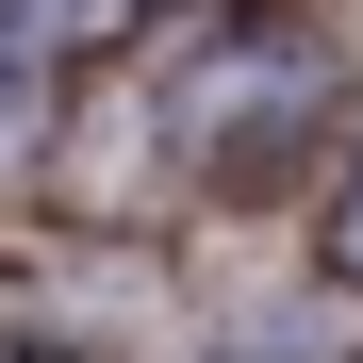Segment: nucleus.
Masks as SVG:
<instances>
[{
    "label": "nucleus",
    "instance_id": "f257e3e1",
    "mask_svg": "<svg viewBox=\"0 0 363 363\" xmlns=\"http://www.w3.org/2000/svg\"><path fill=\"white\" fill-rule=\"evenodd\" d=\"M17 149H33V83L0 67V165H17Z\"/></svg>",
    "mask_w": 363,
    "mask_h": 363
},
{
    "label": "nucleus",
    "instance_id": "f03ea898",
    "mask_svg": "<svg viewBox=\"0 0 363 363\" xmlns=\"http://www.w3.org/2000/svg\"><path fill=\"white\" fill-rule=\"evenodd\" d=\"M330 264L363 281V165H347V215H330Z\"/></svg>",
    "mask_w": 363,
    "mask_h": 363
}]
</instances>
